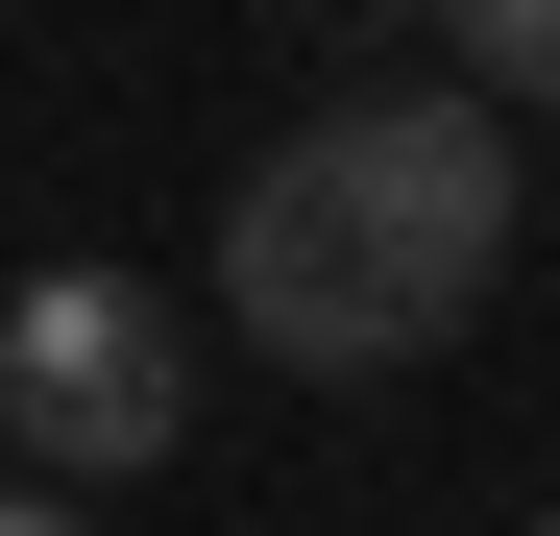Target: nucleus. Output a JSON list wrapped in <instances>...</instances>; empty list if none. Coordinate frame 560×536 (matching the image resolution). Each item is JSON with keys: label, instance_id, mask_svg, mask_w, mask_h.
Returning <instances> with one entry per match:
<instances>
[{"label": "nucleus", "instance_id": "f257e3e1", "mask_svg": "<svg viewBox=\"0 0 560 536\" xmlns=\"http://www.w3.org/2000/svg\"><path fill=\"white\" fill-rule=\"evenodd\" d=\"M488 268H512V98L488 73H390V98L293 123L220 196V317L268 366H317V391L439 366V341L488 317Z\"/></svg>", "mask_w": 560, "mask_h": 536}, {"label": "nucleus", "instance_id": "f03ea898", "mask_svg": "<svg viewBox=\"0 0 560 536\" xmlns=\"http://www.w3.org/2000/svg\"><path fill=\"white\" fill-rule=\"evenodd\" d=\"M0 439H25L49 488H147L171 439H196V341H171L147 268H25V293H0Z\"/></svg>", "mask_w": 560, "mask_h": 536}, {"label": "nucleus", "instance_id": "7ed1b4c3", "mask_svg": "<svg viewBox=\"0 0 560 536\" xmlns=\"http://www.w3.org/2000/svg\"><path fill=\"white\" fill-rule=\"evenodd\" d=\"M439 49H463V73H488V98H512V123H560V0H439Z\"/></svg>", "mask_w": 560, "mask_h": 536}, {"label": "nucleus", "instance_id": "20e7f679", "mask_svg": "<svg viewBox=\"0 0 560 536\" xmlns=\"http://www.w3.org/2000/svg\"><path fill=\"white\" fill-rule=\"evenodd\" d=\"M0 536H98V488H49V464H25V488H0Z\"/></svg>", "mask_w": 560, "mask_h": 536}, {"label": "nucleus", "instance_id": "39448f33", "mask_svg": "<svg viewBox=\"0 0 560 536\" xmlns=\"http://www.w3.org/2000/svg\"><path fill=\"white\" fill-rule=\"evenodd\" d=\"M536 536H560V512H536Z\"/></svg>", "mask_w": 560, "mask_h": 536}]
</instances>
